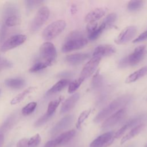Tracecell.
I'll return each instance as SVG.
<instances>
[{"instance_id":"32","label":"cell","mask_w":147,"mask_h":147,"mask_svg":"<svg viewBox=\"0 0 147 147\" xmlns=\"http://www.w3.org/2000/svg\"><path fill=\"white\" fill-rule=\"evenodd\" d=\"M41 138L39 134H36L34 136L29 139V147H37L41 142Z\"/></svg>"},{"instance_id":"12","label":"cell","mask_w":147,"mask_h":147,"mask_svg":"<svg viewBox=\"0 0 147 147\" xmlns=\"http://www.w3.org/2000/svg\"><path fill=\"white\" fill-rule=\"evenodd\" d=\"M137 32L136 26H130L125 28L118 35L115 42L118 44H123L129 41L132 38L134 37Z\"/></svg>"},{"instance_id":"17","label":"cell","mask_w":147,"mask_h":147,"mask_svg":"<svg viewBox=\"0 0 147 147\" xmlns=\"http://www.w3.org/2000/svg\"><path fill=\"white\" fill-rule=\"evenodd\" d=\"M142 119V117L141 116V117H136V118H133L131 120L129 121L128 122H127L126 124H125L121 128H120L115 133H114V138H118L121 137L126 132V130H127L129 129L136 126Z\"/></svg>"},{"instance_id":"1","label":"cell","mask_w":147,"mask_h":147,"mask_svg":"<svg viewBox=\"0 0 147 147\" xmlns=\"http://www.w3.org/2000/svg\"><path fill=\"white\" fill-rule=\"evenodd\" d=\"M131 99V95L128 94L123 95L117 98L96 115L94 119V121L95 123L101 122L105 118L110 116L112 114L123 108V106L128 104Z\"/></svg>"},{"instance_id":"18","label":"cell","mask_w":147,"mask_h":147,"mask_svg":"<svg viewBox=\"0 0 147 147\" xmlns=\"http://www.w3.org/2000/svg\"><path fill=\"white\" fill-rule=\"evenodd\" d=\"M89 57L88 53H77L67 56L65 58L66 61L70 64L75 65L82 63Z\"/></svg>"},{"instance_id":"14","label":"cell","mask_w":147,"mask_h":147,"mask_svg":"<svg viewBox=\"0 0 147 147\" xmlns=\"http://www.w3.org/2000/svg\"><path fill=\"white\" fill-rule=\"evenodd\" d=\"M116 51L115 48L111 45H100L94 50L93 56L101 57L105 56H109L114 53Z\"/></svg>"},{"instance_id":"42","label":"cell","mask_w":147,"mask_h":147,"mask_svg":"<svg viewBox=\"0 0 147 147\" xmlns=\"http://www.w3.org/2000/svg\"><path fill=\"white\" fill-rule=\"evenodd\" d=\"M0 93H1V90H0Z\"/></svg>"},{"instance_id":"2","label":"cell","mask_w":147,"mask_h":147,"mask_svg":"<svg viewBox=\"0 0 147 147\" xmlns=\"http://www.w3.org/2000/svg\"><path fill=\"white\" fill-rule=\"evenodd\" d=\"M88 43L87 39L84 36L82 32L73 31L66 38L61 50L63 52H68L74 50L80 49Z\"/></svg>"},{"instance_id":"25","label":"cell","mask_w":147,"mask_h":147,"mask_svg":"<svg viewBox=\"0 0 147 147\" xmlns=\"http://www.w3.org/2000/svg\"><path fill=\"white\" fill-rule=\"evenodd\" d=\"M62 99H63V98L60 96L59 98L50 102L48 104V108H47V111L46 114L47 115L52 117L53 115V114H54V113L55 112L57 107L59 105V104L61 102V101L62 100Z\"/></svg>"},{"instance_id":"36","label":"cell","mask_w":147,"mask_h":147,"mask_svg":"<svg viewBox=\"0 0 147 147\" xmlns=\"http://www.w3.org/2000/svg\"><path fill=\"white\" fill-rule=\"evenodd\" d=\"M41 2L40 1H26L25 4L28 10H32Z\"/></svg>"},{"instance_id":"33","label":"cell","mask_w":147,"mask_h":147,"mask_svg":"<svg viewBox=\"0 0 147 147\" xmlns=\"http://www.w3.org/2000/svg\"><path fill=\"white\" fill-rule=\"evenodd\" d=\"M117 18V15L115 13H110L104 20L103 24L105 25L106 28L111 26L115 22Z\"/></svg>"},{"instance_id":"3","label":"cell","mask_w":147,"mask_h":147,"mask_svg":"<svg viewBox=\"0 0 147 147\" xmlns=\"http://www.w3.org/2000/svg\"><path fill=\"white\" fill-rule=\"evenodd\" d=\"M146 53V47L145 45L138 46L128 56L122 59L120 61L119 65L121 68L126 67L128 65H135L144 59Z\"/></svg>"},{"instance_id":"27","label":"cell","mask_w":147,"mask_h":147,"mask_svg":"<svg viewBox=\"0 0 147 147\" xmlns=\"http://www.w3.org/2000/svg\"><path fill=\"white\" fill-rule=\"evenodd\" d=\"M84 80L83 78L80 77L78 79H75L74 81L70 82V83L69 84V87H68V92L72 93V92L75 91L79 87V86L81 85V84L82 83V82Z\"/></svg>"},{"instance_id":"40","label":"cell","mask_w":147,"mask_h":147,"mask_svg":"<svg viewBox=\"0 0 147 147\" xmlns=\"http://www.w3.org/2000/svg\"><path fill=\"white\" fill-rule=\"evenodd\" d=\"M6 32V26L5 25H3L0 31V40H2L5 38V34Z\"/></svg>"},{"instance_id":"11","label":"cell","mask_w":147,"mask_h":147,"mask_svg":"<svg viewBox=\"0 0 147 147\" xmlns=\"http://www.w3.org/2000/svg\"><path fill=\"white\" fill-rule=\"evenodd\" d=\"M100 60L101 57L93 56V57L83 67L80 77L83 78L84 80L89 77L92 74H93L99 64Z\"/></svg>"},{"instance_id":"16","label":"cell","mask_w":147,"mask_h":147,"mask_svg":"<svg viewBox=\"0 0 147 147\" xmlns=\"http://www.w3.org/2000/svg\"><path fill=\"white\" fill-rule=\"evenodd\" d=\"M106 13V9L104 7H99L94 9L87 14L85 20L87 22H96L101 18Z\"/></svg>"},{"instance_id":"34","label":"cell","mask_w":147,"mask_h":147,"mask_svg":"<svg viewBox=\"0 0 147 147\" xmlns=\"http://www.w3.org/2000/svg\"><path fill=\"white\" fill-rule=\"evenodd\" d=\"M51 117V116L47 115L45 113L42 117H41L40 118H38L37 121H36V122L34 123V126L35 127L41 126V125H44L45 122H47Z\"/></svg>"},{"instance_id":"23","label":"cell","mask_w":147,"mask_h":147,"mask_svg":"<svg viewBox=\"0 0 147 147\" xmlns=\"http://www.w3.org/2000/svg\"><path fill=\"white\" fill-rule=\"evenodd\" d=\"M34 90H35V87H28V88H26L24 91H23V92H21L18 95H17L16 96H15L11 100L10 104L12 105H16V104L21 102L25 98V96L28 94L31 93Z\"/></svg>"},{"instance_id":"13","label":"cell","mask_w":147,"mask_h":147,"mask_svg":"<svg viewBox=\"0 0 147 147\" xmlns=\"http://www.w3.org/2000/svg\"><path fill=\"white\" fill-rule=\"evenodd\" d=\"M73 120V115H68L65 116L60 121H59L52 128L51 130V134L55 135L67 129L72 123Z\"/></svg>"},{"instance_id":"35","label":"cell","mask_w":147,"mask_h":147,"mask_svg":"<svg viewBox=\"0 0 147 147\" xmlns=\"http://www.w3.org/2000/svg\"><path fill=\"white\" fill-rule=\"evenodd\" d=\"M90 113V111L85 110L81 113V114L80 115V116L78 118V126L82 124V123L83 122V121L87 118Z\"/></svg>"},{"instance_id":"15","label":"cell","mask_w":147,"mask_h":147,"mask_svg":"<svg viewBox=\"0 0 147 147\" xmlns=\"http://www.w3.org/2000/svg\"><path fill=\"white\" fill-rule=\"evenodd\" d=\"M79 94L78 93H75L72 96H69L67 98L63 103L61 109L60 113H65L74 108L75 106L76 103H77L79 98Z\"/></svg>"},{"instance_id":"7","label":"cell","mask_w":147,"mask_h":147,"mask_svg":"<svg viewBox=\"0 0 147 147\" xmlns=\"http://www.w3.org/2000/svg\"><path fill=\"white\" fill-rule=\"evenodd\" d=\"M75 133L76 131L74 130L64 132L55 138L48 141L44 147H61L70 141L75 136Z\"/></svg>"},{"instance_id":"8","label":"cell","mask_w":147,"mask_h":147,"mask_svg":"<svg viewBox=\"0 0 147 147\" xmlns=\"http://www.w3.org/2000/svg\"><path fill=\"white\" fill-rule=\"evenodd\" d=\"M126 109L125 107H123L113 113L104 121L102 125V129L103 130H106L114 126L125 118L126 115Z\"/></svg>"},{"instance_id":"41","label":"cell","mask_w":147,"mask_h":147,"mask_svg":"<svg viewBox=\"0 0 147 147\" xmlns=\"http://www.w3.org/2000/svg\"><path fill=\"white\" fill-rule=\"evenodd\" d=\"M4 142V136L3 134H0V147H1Z\"/></svg>"},{"instance_id":"9","label":"cell","mask_w":147,"mask_h":147,"mask_svg":"<svg viewBox=\"0 0 147 147\" xmlns=\"http://www.w3.org/2000/svg\"><path fill=\"white\" fill-rule=\"evenodd\" d=\"M26 36L24 34H17L9 37L1 47V52H5L16 48L23 44L26 40Z\"/></svg>"},{"instance_id":"22","label":"cell","mask_w":147,"mask_h":147,"mask_svg":"<svg viewBox=\"0 0 147 147\" xmlns=\"http://www.w3.org/2000/svg\"><path fill=\"white\" fill-rule=\"evenodd\" d=\"M5 83L7 87L14 89L21 88L25 84L24 80L21 78L7 79L5 80Z\"/></svg>"},{"instance_id":"21","label":"cell","mask_w":147,"mask_h":147,"mask_svg":"<svg viewBox=\"0 0 147 147\" xmlns=\"http://www.w3.org/2000/svg\"><path fill=\"white\" fill-rule=\"evenodd\" d=\"M144 127H145V125L144 123H141V124L137 125L136 126L133 127L127 134H126L124 137H123V138L121 141V144H123L126 141L131 139L132 138L137 136L143 130Z\"/></svg>"},{"instance_id":"5","label":"cell","mask_w":147,"mask_h":147,"mask_svg":"<svg viewBox=\"0 0 147 147\" xmlns=\"http://www.w3.org/2000/svg\"><path fill=\"white\" fill-rule=\"evenodd\" d=\"M40 55L41 61L46 63L49 66L51 65L57 57L55 47L51 42H44L40 48Z\"/></svg>"},{"instance_id":"19","label":"cell","mask_w":147,"mask_h":147,"mask_svg":"<svg viewBox=\"0 0 147 147\" xmlns=\"http://www.w3.org/2000/svg\"><path fill=\"white\" fill-rule=\"evenodd\" d=\"M70 83V80L68 79H62L55 84L46 93L47 95H51L55 94L63 88H65L68 84Z\"/></svg>"},{"instance_id":"6","label":"cell","mask_w":147,"mask_h":147,"mask_svg":"<svg viewBox=\"0 0 147 147\" xmlns=\"http://www.w3.org/2000/svg\"><path fill=\"white\" fill-rule=\"evenodd\" d=\"M50 14L48 7L44 6L40 7L35 15L31 24V30L32 32L37 31L47 21Z\"/></svg>"},{"instance_id":"31","label":"cell","mask_w":147,"mask_h":147,"mask_svg":"<svg viewBox=\"0 0 147 147\" xmlns=\"http://www.w3.org/2000/svg\"><path fill=\"white\" fill-rule=\"evenodd\" d=\"M49 65L45 62H42L41 61L36 63L30 69L29 71L30 72H36L39 71L42 69H44L48 67Z\"/></svg>"},{"instance_id":"37","label":"cell","mask_w":147,"mask_h":147,"mask_svg":"<svg viewBox=\"0 0 147 147\" xmlns=\"http://www.w3.org/2000/svg\"><path fill=\"white\" fill-rule=\"evenodd\" d=\"M98 23L96 22H89L87 26V30L88 34L92 33L98 28Z\"/></svg>"},{"instance_id":"29","label":"cell","mask_w":147,"mask_h":147,"mask_svg":"<svg viewBox=\"0 0 147 147\" xmlns=\"http://www.w3.org/2000/svg\"><path fill=\"white\" fill-rule=\"evenodd\" d=\"M144 1H131L127 5V9L130 11H136L142 7Z\"/></svg>"},{"instance_id":"39","label":"cell","mask_w":147,"mask_h":147,"mask_svg":"<svg viewBox=\"0 0 147 147\" xmlns=\"http://www.w3.org/2000/svg\"><path fill=\"white\" fill-rule=\"evenodd\" d=\"M28 141H29L28 138H21L17 143L16 147H29Z\"/></svg>"},{"instance_id":"26","label":"cell","mask_w":147,"mask_h":147,"mask_svg":"<svg viewBox=\"0 0 147 147\" xmlns=\"http://www.w3.org/2000/svg\"><path fill=\"white\" fill-rule=\"evenodd\" d=\"M106 29L105 25L102 23L101 25H100L98 28L93 31L92 33L88 34V37L91 40H94L98 38L100 35L102 34V32Z\"/></svg>"},{"instance_id":"10","label":"cell","mask_w":147,"mask_h":147,"mask_svg":"<svg viewBox=\"0 0 147 147\" xmlns=\"http://www.w3.org/2000/svg\"><path fill=\"white\" fill-rule=\"evenodd\" d=\"M114 133L109 131L98 136L90 144V147H107L114 141Z\"/></svg>"},{"instance_id":"24","label":"cell","mask_w":147,"mask_h":147,"mask_svg":"<svg viewBox=\"0 0 147 147\" xmlns=\"http://www.w3.org/2000/svg\"><path fill=\"white\" fill-rule=\"evenodd\" d=\"M21 19L18 14H13L6 17L5 20V25L7 27H12L20 24Z\"/></svg>"},{"instance_id":"38","label":"cell","mask_w":147,"mask_h":147,"mask_svg":"<svg viewBox=\"0 0 147 147\" xmlns=\"http://www.w3.org/2000/svg\"><path fill=\"white\" fill-rule=\"evenodd\" d=\"M147 39V30L142 33L140 36H138L136 39H134L133 41V43L136 42H138L142 41L144 40H145Z\"/></svg>"},{"instance_id":"30","label":"cell","mask_w":147,"mask_h":147,"mask_svg":"<svg viewBox=\"0 0 147 147\" xmlns=\"http://www.w3.org/2000/svg\"><path fill=\"white\" fill-rule=\"evenodd\" d=\"M103 84V78L99 74H96L92 81V87L94 89H99L102 87Z\"/></svg>"},{"instance_id":"28","label":"cell","mask_w":147,"mask_h":147,"mask_svg":"<svg viewBox=\"0 0 147 147\" xmlns=\"http://www.w3.org/2000/svg\"><path fill=\"white\" fill-rule=\"evenodd\" d=\"M37 106V103L32 102L28 103L22 110V113L24 115H28L32 113Z\"/></svg>"},{"instance_id":"20","label":"cell","mask_w":147,"mask_h":147,"mask_svg":"<svg viewBox=\"0 0 147 147\" xmlns=\"http://www.w3.org/2000/svg\"><path fill=\"white\" fill-rule=\"evenodd\" d=\"M146 75H147V66H145L138 69L137 71L133 72L130 75H129L127 77L125 82L127 83H132L138 80L139 79L141 78L142 77Z\"/></svg>"},{"instance_id":"4","label":"cell","mask_w":147,"mask_h":147,"mask_svg":"<svg viewBox=\"0 0 147 147\" xmlns=\"http://www.w3.org/2000/svg\"><path fill=\"white\" fill-rule=\"evenodd\" d=\"M66 23L64 20H57L48 25L42 32V37L49 41L59 36L65 29Z\"/></svg>"}]
</instances>
